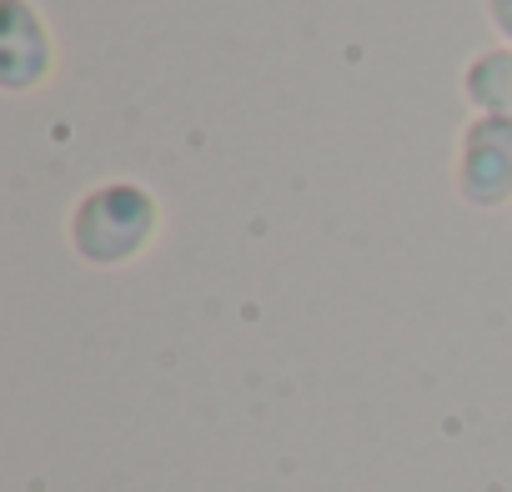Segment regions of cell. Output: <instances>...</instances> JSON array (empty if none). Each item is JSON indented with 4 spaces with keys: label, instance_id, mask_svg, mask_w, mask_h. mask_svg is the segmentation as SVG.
<instances>
[{
    "label": "cell",
    "instance_id": "cell-5",
    "mask_svg": "<svg viewBox=\"0 0 512 492\" xmlns=\"http://www.w3.org/2000/svg\"><path fill=\"white\" fill-rule=\"evenodd\" d=\"M482 11H487V21L497 31V46L512 51V0H482Z\"/></svg>",
    "mask_w": 512,
    "mask_h": 492
},
{
    "label": "cell",
    "instance_id": "cell-3",
    "mask_svg": "<svg viewBox=\"0 0 512 492\" xmlns=\"http://www.w3.org/2000/svg\"><path fill=\"white\" fill-rule=\"evenodd\" d=\"M56 71V41L31 0H0V91H36Z\"/></svg>",
    "mask_w": 512,
    "mask_h": 492
},
{
    "label": "cell",
    "instance_id": "cell-2",
    "mask_svg": "<svg viewBox=\"0 0 512 492\" xmlns=\"http://www.w3.org/2000/svg\"><path fill=\"white\" fill-rule=\"evenodd\" d=\"M452 186L477 211H497L512 201V121L507 116H472L462 126Z\"/></svg>",
    "mask_w": 512,
    "mask_h": 492
},
{
    "label": "cell",
    "instance_id": "cell-1",
    "mask_svg": "<svg viewBox=\"0 0 512 492\" xmlns=\"http://www.w3.org/2000/svg\"><path fill=\"white\" fill-rule=\"evenodd\" d=\"M161 226H166L161 196L146 181H136V176L96 181L66 211L71 252L86 267H96V272H116V267L141 262L151 246L161 241Z\"/></svg>",
    "mask_w": 512,
    "mask_h": 492
},
{
    "label": "cell",
    "instance_id": "cell-4",
    "mask_svg": "<svg viewBox=\"0 0 512 492\" xmlns=\"http://www.w3.org/2000/svg\"><path fill=\"white\" fill-rule=\"evenodd\" d=\"M462 96H467L472 116H507L512 121V51L482 46L462 66Z\"/></svg>",
    "mask_w": 512,
    "mask_h": 492
}]
</instances>
